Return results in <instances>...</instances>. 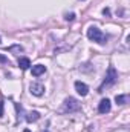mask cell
<instances>
[{
	"instance_id": "cell-17",
	"label": "cell",
	"mask_w": 130,
	"mask_h": 132,
	"mask_svg": "<svg viewBox=\"0 0 130 132\" xmlns=\"http://www.w3.org/2000/svg\"><path fill=\"white\" fill-rule=\"evenodd\" d=\"M43 132H49V131H43Z\"/></svg>"
},
{
	"instance_id": "cell-3",
	"label": "cell",
	"mask_w": 130,
	"mask_h": 132,
	"mask_svg": "<svg viewBox=\"0 0 130 132\" xmlns=\"http://www.w3.org/2000/svg\"><path fill=\"white\" fill-rule=\"evenodd\" d=\"M80 103H78V100L73 98V97H67L64 100V111L66 112H77V111H80Z\"/></svg>"
},
{
	"instance_id": "cell-10",
	"label": "cell",
	"mask_w": 130,
	"mask_h": 132,
	"mask_svg": "<svg viewBox=\"0 0 130 132\" xmlns=\"http://www.w3.org/2000/svg\"><path fill=\"white\" fill-rule=\"evenodd\" d=\"M115 101H116V104H126L129 101V95L127 94L126 95H116L115 97Z\"/></svg>"
},
{
	"instance_id": "cell-18",
	"label": "cell",
	"mask_w": 130,
	"mask_h": 132,
	"mask_svg": "<svg viewBox=\"0 0 130 132\" xmlns=\"http://www.w3.org/2000/svg\"><path fill=\"white\" fill-rule=\"evenodd\" d=\"M0 43H2V38H0Z\"/></svg>"
},
{
	"instance_id": "cell-14",
	"label": "cell",
	"mask_w": 130,
	"mask_h": 132,
	"mask_svg": "<svg viewBox=\"0 0 130 132\" xmlns=\"http://www.w3.org/2000/svg\"><path fill=\"white\" fill-rule=\"evenodd\" d=\"M103 14H104V15H110V9H109V8H104V9H103Z\"/></svg>"
},
{
	"instance_id": "cell-8",
	"label": "cell",
	"mask_w": 130,
	"mask_h": 132,
	"mask_svg": "<svg viewBox=\"0 0 130 132\" xmlns=\"http://www.w3.org/2000/svg\"><path fill=\"white\" fill-rule=\"evenodd\" d=\"M38 118H40V114H38L37 111H32V112H28V114H26V121H29V123L37 121Z\"/></svg>"
},
{
	"instance_id": "cell-11",
	"label": "cell",
	"mask_w": 130,
	"mask_h": 132,
	"mask_svg": "<svg viewBox=\"0 0 130 132\" xmlns=\"http://www.w3.org/2000/svg\"><path fill=\"white\" fill-rule=\"evenodd\" d=\"M8 51H11V52H15V51H17V52H22V51H23V48H22L20 45H14V46H9V48H8Z\"/></svg>"
},
{
	"instance_id": "cell-15",
	"label": "cell",
	"mask_w": 130,
	"mask_h": 132,
	"mask_svg": "<svg viewBox=\"0 0 130 132\" xmlns=\"http://www.w3.org/2000/svg\"><path fill=\"white\" fill-rule=\"evenodd\" d=\"M3 115V101H0V117Z\"/></svg>"
},
{
	"instance_id": "cell-12",
	"label": "cell",
	"mask_w": 130,
	"mask_h": 132,
	"mask_svg": "<svg viewBox=\"0 0 130 132\" xmlns=\"http://www.w3.org/2000/svg\"><path fill=\"white\" fill-rule=\"evenodd\" d=\"M0 63H5V65L8 63V65H9V60H8V57H5L3 54H0Z\"/></svg>"
},
{
	"instance_id": "cell-9",
	"label": "cell",
	"mask_w": 130,
	"mask_h": 132,
	"mask_svg": "<svg viewBox=\"0 0 130 132\" xmlns=\"http://www.w3.org/2000/svg\"><path fill=\"white\" fill-rule=\"evenodd\" d=\"M18 66H20L22 69H28V68L31 66V60L26 59V57H22V59H18Z\"/></svg>"
},
{
	"instance_id": "cell-1",
	"label": "cell",
	"mask_w": 130,
	"mask_h": 132,
	"mask_svg": "<svg viewBox=\"0 0 130 132\" xmlns=\"http://www.w3.org/2000/svg\"><path fill=\"white\" fill-rule=\"evenodd\" d=\"M87 38L92 40V42H97L99 45H104L107 42V35L103 32L101 29H98L97 26H90L87 29Z\"/></svg>"
},
{
	"instance_id": "cell-7",
	"label": "cell",
	"mask_w": 130,
	"mask_h": 132,
	"mask_svg": "<svg viewBox=\"0 0 130 132\" xmlns=\"http://www.w3.org/2000/svg\"><path fill=\"white\" fill-rule=\"evenodd\" d=\"M32 75L34 77H38V75H41V74H44L46 72V66H43V65H35L32 66Z\"/></svg>"
},
{
	"instance_id": "cell-13",
	"label": "cell",
	"mask_w": 130,
	"mask_h": 132,
	"mask_svg": "<svg viewBox=\"0 0 130 132\" xmlns=\"http://www.w3.org/2000/svg\"><path fill=\"white\" fill-rule=\"evenodd\" d=\"M64 19H66V20H69V22H72V20L75 19V14H73V12H70V14H66Z\"/></svg>"
},
{
	"instance_id": "cell-6",
	"label": "cell",
	"mask_w": 130,
	"mask_h": 132,
	"mask_svg": "<svg viewBox=\"0 0 130 132\" xmlns=\"http://www.w3.org/2000/svg\"><path fill=\"white\" fill-rule=\"evenodd\" d=\"M75 89H77V92H78L81 97L87 95V92H89V86H87L86 83H81V81H75Z\"/></svg>"
},
{
	"instance_id": "cell-2",
	"label": "cell",
	"mask_w": 130,
	"mask_h": 132,
	"mask_svg": "<svg viewBox=\"0 0 130 132\" xmlns=\"http://www.w3.org/2000/svg\"><path fill=\"white\" fill-rule=\"evenodd\" d=\"M116 80H118V72H116V69H115L113 66H110V68L107 69V75H106V78H104L103 85L99 86L98 92H103V89H104V88L115 85V83H116Z\"/></svg>"
},
{
	"instance_id": "cell-5",
	"label": "cell",
	"mask_w": 130,
	"mask_h": 132,
	"mask_svg": "<svg viewBox=\"0 0 130 132\" xmlns=\"http://www.w3.org/2000/svg\"><path fill=\"white\" fill-rule=\"evenodd\" d=\"M29 91H31L32 95L40 97V95H43V92H44V86H43L41 83H32V85L29 86Z\"/></svg>"
},
{
	"instance_id": "cell-4",
	"label": "cell",
	"mask_w": 130,
	"mask_h": 132,
	"mask_svg": "<svg viewBox=\"0 0 130 132\" xmlns=\"http://www.w3.org/2000/svg\"><path fill=\"white\" fill-rule=\"evenodd\" d=\"M110 108H112L110 100L103 98L99 101V104H98V112H99V114H107V112H110Z\"/></svg>"
},
{
	"instance_id": "cell-16",
	"label": "cell",
	"mask_w": 130,
	"mask_h": 132,
	"mask_svg": "<svg viewBox=\"0 0 130 132\" xmlns=\"http://www.w3.org/2000/svg\"><path fill=\"white\" fill-rule=\"evenodd\" d=\"M23 132H31V131H29V129H25V131H23Z\"/></svg>"
}]
</instances>
